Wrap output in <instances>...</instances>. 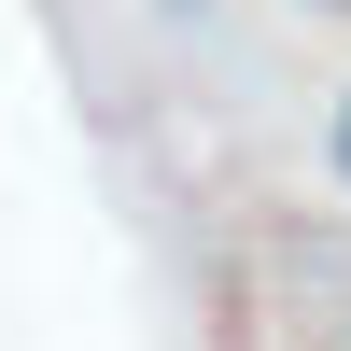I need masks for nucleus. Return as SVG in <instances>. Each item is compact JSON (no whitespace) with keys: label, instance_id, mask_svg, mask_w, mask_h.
I'll return each mask as SVG.
<instances>
[{"label":"nucleus","instance_id":"nucleus-1","mask_svg":"<svg viewBox=\"0 0 351 351\" xmlns=\"http://www.w3.org/2000/svg\"><path fill=\"white\" fill-rule=\"evenodd\" d=\"M324 169H337V197H351V99L324 112Z\"/></svg>","mask_w":351,"mask_h":351},{"label":"nucleus","instance_id":"nucleus-2","mask_svg":"<svg viewBox=\"0 0 351 351\" xmlns=\"http://www.w3.org/2000/svg\"><path fill=\"white\" fill-rule=\"evenodd\" d=\"M309 14H351V0H309Z\"/></svg>","mask_w":351,"mask_h":351}]
</instances>
